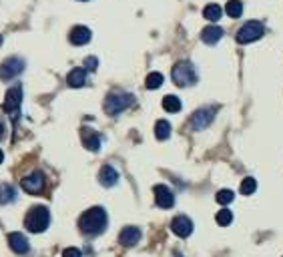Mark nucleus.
I'll use <instances>...</instances> for the list:
<instances>
[{"mask_svg":"<svg viewBox=\"0 0 283 257\" xmlns=\"http://www.w3.org/2000/svg\"><path fill=\"white\" fill-rule=\"evenodd\" d=\"M108 217L103 207H91L78 217V229L82 235H101L106 229Z\"/></svg>","mask_w":283,"mask_h":257,"instance_id":"obj_1","label":"nucleus"},{"mask_svg":"<svg viewBox=\"0 0 283 257\" xmlns=\"http://www.w3.org/2000/svg\"><path fill=\"white\" fill-rule=\"evenodd\" d=\"M51 223V213L45 205H36L32 209H28L26 217H25V227L30 231V233H42L47 231Z\"/></svg>","mask_w":283,"mask_h":257,"instance_id":"obj_2","label":"nucleus"},{"mask_svg":"<svg viewBox=\"0 0 283 257\" xmlns=\"http://www.w3.org/2000/svg\"><path fill=\"white\" fill-rule=\"evenodd\" d=\"M171 77H173V82H175L177 87H191V84L197 82V71H195V67L189 60L177 62L175 67H173Z\"/></svg>","mask_w":283,"mask_h":257,"instance_id":"obj_3","label":"nucleus"},{"mask_svg":"<svg viewBox=\"0 0 283 257\" xmlns=\"http://www.w3.org/2000/svg\"><path fill=\"white\" fill-rule=\"evenodd\" d=\"M133 103H135L133 95H129V93H111L104 99V113L115 117V115L123 113L127 106H130Z\"/></svg>","mask_w":283,"mask_h":257,"instance_id":"obj_4","label":"nucleus"},{"mask_svg":"<svg viewBox=\"0 0 283 257\" xmlns=\"http://www.w3.org/2000/svg\"><path fill=\"white\" fill-rule=\"evenodd\" d=\"M263 34H265V26L261 25L259 20H249V23H245L241 28L237 30L235 40L239 42V45H249V42L259 40Z\"/></svg>","mask_w":283,"mask_h":257,"instance_id":"obj_5","label":"nucleus"},{"mask_svg":"<svg viewBox=\"0 0 283 257\" xmlns=\"http://www.w3.org/2000/svg\"><path fill=\"white\" fill-rule=\"evenodd\" d=\"M20 103H23V87L16 84V87L8 89L6 91V97H4V103H2V111L12 115L14 119L18 117V109H20Z\"/></svg>","mask_w":283,"mask_h":257,"instance_id":"obj_6","label":"nucleus"},{"mask_svg":"<svg viewBox=\"0 0 283 257\" xmlns=\"http://www.w3.org/2000/svg\"><path fill=\"white\" fill-rule=\"evenodd\" d=\"M25 60L18 56H10L6 58L2 64H0V80H12L14 77H18L20 73L25 71Z\"/></svg>","mask_w":283,"mask_h":257,"instance_id":"obj_7","label":"nucleus"},{"mask_svg":"<svg viewBox=\"0 0 283 257\" xmlns=\"http://www.w3.org/2000/svg\"><path fill=\"white\" fill-rule=\"evenodd\" d=\"M20 187L26 193H30V195H40V193L45 191V173H42V171H32L26 177H23Z\"/></svg>","mask_w":283,"mask_h":257,"instance_id":"obj_8","label":"nucleus"},{"mask_svg":"<svg viewBox=\"0 0 283 257\" xmlns=\"http://www.w3.org/2000/svg\"><path fill=\"white\" fill-rule=\"evenodd\" d=\"M215 113H217V106H205V109L195 111L193 117H191V127L195 128V131H203L205 127H209L213 123Z\"/></svg>","mask_w":283,"mask_h":257,"instance_id":"obj_9","label":"nucleus"},{"mask_svg":"<svg viewBox=\"0 0 283 257\" xmlns=\"http://www.w3.org/2000/svg\"><path fill=\"white\" fill-rule=\"evenodd\" d=\"M153 193H155V203L161 209H171L175 205V195H173V191L167 185H155Z\"/></svg>","mask_w":283,"mask_h":257,"instance_id":"obj_10","label":"nucleus"},{"mask_svg":"<svg viewBox=\"0 0 283 257\" xmlns=\"http://www.w3.org/2000/svg\"><path fill=\"white\" fill-rule=\"evenodd\" d=\"M171 229L173 233L177 235V237H189V235L193 233V221L187 217V215H177L175 219L171 221Z\"/></svg>","mask_w":283,"mask_h":257,"instance_id":"obj_11","label":"nucleus"},{"mask_svg":"<svg viewBox=\"0 0 283 257\" xmlns=\"http://www.w3.org/2000/svg\"><path fill=\"white\" fill-rule=\"evenodd\" d=\"M141 241V229L139 227H133V225H129L121 231L119 235V243L125 245V247H133Z\"/></svg>","mask_w":283,"mask_h":257,"instance_id":"obj_12","label":"nucleus"},{"mask_svg":"<svg viewBox=\"0 0 283 257\" xmlns=\"http://www.w3.org/2000/svg\"><path fill=\"white\" fill-rule=\"evenodd\" d=\"M91 36H93L91 28H86V26L78 25V26H75V28L71 30L69 40L73 42V45H77V47H82V45H89V42H91Z\"/></svg>","mask_w":283,"mask_h":257,"instance_id":"obj_13","label":"nucleus"},{"mask_svg":"<svg viewBox=\"0 0 283 257\" xmlns=\"http://www.w3.org/2000/svg\"><path fill=\"white\" fill-rule=\"evenodd\" d=\"M8 245H10V249H12L14 253H18V255H25V253H28V249H30V243H28V239L25 237L23 233H10V235H8Z\"/></svg>","mask_w":283,"mask_h":257,"instance_id":"obj_14","label":"nucleus"},{"mask_svg":"<svg viewBox=\"0 0 283 257\" xmlns=\"http://www.w3.org/2000/svg\"><path fill=\"white\" fill-rule=\"evenodd\" d=\"M80 139H82V145L84 149H89V151H99L101 149V135L91 131V128H86L82 127V131H80Z\"/></svg>","mask_w":283,"mask_h":257,"instance_id":"obj_15","label":"nucleus"},{"mask_svg":"<svg viewBox=\"0 0 283 257\" xmlns=\"http://www.w3.org/2000/svg\"><path fill=\"white\" fill-rule=\"evenodd\" d=\"M99 181L103 187H115L117 181H119V173H117V169L111 167V165H104L101 169V173H99Z\"/></svg>","mask_w":283,"mask_h":257,"instance_id":"obj_16","label":"nucleus"},{"mask_svg":"<svg viewBox=\"0 0 283 257\" xmlns=\"http://www.w3.org/2000/svg\"><path fill=\"white\" fill-rule=\"evenodd\" d=\"M221 36H223V28L215 26V25L205 26L203 32H201V40L205 42V45H217V42L221 40Z\"/></svg>","mask_w":283,"mask_h":257,"instance_id":"obj_17","label":"nucleus"},{"mask_svg":"<svg viewBox=\"0 0 283 257\" xmlns=\"http://www.w3.org/2000/svg\"><path fill=\"white\" fill-rule=\"evenodd\" d=\"M67 82H69V87L73 89H80L84 87V82H86V69L78 67V69H73L67 77Z\"/></svg>","mask_w":283,"mask_h":257,"instance_id":"obj_18","label":"nucleus"},{"mask_svg":"<svg viewBox=\"0 0 283 257\" xmlns=\"http://www.w3.org/2000/svg\"><path fill=\"white\" fill-rule=\"evenodd\" d=\"M16 199V189L8 183H0V205H8Z\"/></svg>","mask_w":283,"mask_h":257,"instance_id":"obj_19","label":"nucleus"},{"mask_svg":"<svg viewBox=\"0 0 283 257\" xmlns=\"http://www.w3.org/2000/svg\"><path fill=\"white\" fill-rule=\"evenodd\" d=\"M155 137H157L159 141H165V139L171 137V123H169V121L161 119V121L155 123Z\"/></svg>","mask_w":283,"mask_h":257,"instance_id":"obj_20","label":"nucleus"},{"mask_svg":"<svg viewBox=\"0 0 283 257\" xmlns=\"http://www.w3.org/2000/svg\"><path fill=\"white\" fill-rule=\"evenodd\" d=\"M163 109L167 113H179L181 111V99L175 97V95H167L163 99Z\"/></svg>","mask_w":283,"mask_h":257,"instance_id":"obj_21","label":"nucleus"},{"mask_svg":"<svg viewBox=\"0 0 283 257\" xmlns=\"http://www.w3.org/2000/svg\"><path fill=\"white\" fill-rule=\"evenodd\" d=\"M221 14H223V10H221L219 4H207L205 10H203V16L207 20H211V23H217V20L221 18Z\"/></svg>","mask_w":283,"mask_h":257,"instance_id":"obj_22","label":"nucleus"},{"mask_svg":"<svg viewBox=\"0 0 283 257\" xmlns=\"http://www.w3.org/2000/svg\"><path fill=\"white\" fill-rule=\"evenodd\" d=\"M225 12L231 16V18H239L243 14V4L241 0H229V2L225 4Z\"/></svg>","mask_w":283,"mask_h":257,"instance_id":"obj_23","label":"nucleus"},{"mask_svg":"<svg viewBox=\"0 0 283 257\" xmlns=\"http://www.w3.org/2000/svg\"><path fill=\"white\" fill-rule=\"evenodd\" d=\"M163 75L161 73H149L147 75V80H145V87L147 89H151V91H155V89H159L161 84H163Z\"/></svg>","mask_w":283,"mask_h":257,"instance_id":"obj_24","label":"nucleus"},{"mask_svg":"<svg viewBox=\"0 0 283 257\" xmlns=\"http://www.w3.org/2000/svg\"><path fill=\"white\" fill-rule=\"evenodd\" d=\"M215 221H217V225L227 227V225H231V221H233V213H231L229 209H221V211L215 215Z\"/></svg>","mask_w":283,"mask_h":257,"instance_id":"obj_25","label":"nucleus"},{"mask_svg":"<svg viewBox=\"0 0 283 257\" xmlns=\"http://www.w3.org/2000/svg\"><path fill=\"white\" fill-rule=\"evenodd\" d=\"M255 189H257V181H255L253 177L243 179V181H241V187H239V191H241L243 195H253Z\"/></svg>","mask_w":283,"mask_h":257,"instance_id":"obj_26","label":"nucleus"},{"mask_svg":"<svg viewBox=\"0 0 283 257\" xmlns=\"http://www.w3.org/2000/svg\"><path fill=\"white\" fill-rule=\"evenodd\" d=\"M215 199H217V203H219V205H229L235 199V193L231 189H221L219 193H217Z\"/></svg>","mask_w":283,"mask_h":257,"instance_id":"obj_27","label":"nucleus"},{"mask_svg":"<svg viewBox=\"0 0 283 257\" xmlns=\"http://www.w3.org/2000/svg\"><path fill=\"white\" fill-rule=\"evenodd\" d=\"M97 67H99L97 56H86V58H84V69H86V71H95Z\"/></svg>","mask_w":283,"mask_h":257,"instance_id":"obj_28","label":"nucleus"},{"mask_svg":"<svg viewBox=\"0 0 283 257\" xmlns=\"http://www.w3.org/2000/svg\"><path fill=\"white\" fill-rule=\"evenodd\" d=\"M62 257H82V253L77 247H67V249L62 251Z\"/></svg>","mask_w":283,"mask_h":257,"instance_id":"obj_29","label":"nucleus"},{"mask_svg":"<svg viewBox=\"0 0 283 257\" xmlns=\"http://www.w3.org/2000/svg\"><path fill=\"white\" fill-rule=\"evenodd\" d=\"M2 137H4V123L0 121V139H2Z\"/></svg>","mask_w":283,"mask_h":257,"instance_id":"obj_30","label":"nucleus"},{"mask_svg":"<svg viewBox=\"0 0 283 257\" xmlns=\"http://www.w3.org/2000/svg\"><path fill=\"white\" fill-rule=\"evenodd\" d=\"M2 161H4V153H2V151H0V163H2Z\"/></svg>","mask_w":283,"mask_h":257,"instance_id":"obj_31","label":"nucleus"},{"mask_svg":"<svg viewBox=\"0 0 283 257\" xmlns=\"http://www.w3.org/2000/svg\"><path fill=\"white\" fill-rule=\"evenodd\" d=\"M0 45H2V38H0Z\"/></svg>","mask_w":283,"mask_h":257,"instance_id":"obj_32","label":"nucleus"}]
</instances>
